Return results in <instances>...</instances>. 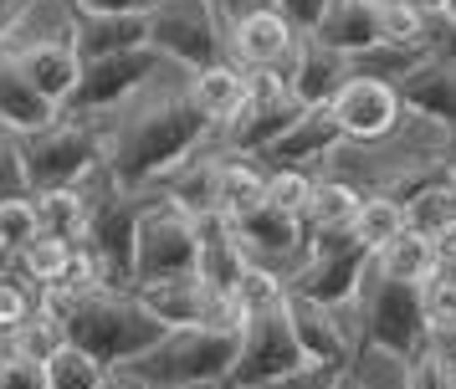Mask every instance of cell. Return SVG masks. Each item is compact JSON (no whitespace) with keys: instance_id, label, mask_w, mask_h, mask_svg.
Wrapping results in <instances>:
<instances>
[{"instance_id":"cell-1","label":"cell","mask_w":456,"mask_h":389,"mask_svg":"<svg viewBox=\"0 0 456 389\" xmlns=\"http://www.w3.org/2000/svg\"><path fill=\"white\" fill-rule=\"evenodd\" d=\"M206 134H210V118L195 108L190 87H180V93H154V98L139 102L118 123V134L108 143V180H113L118 195H139L149 180L180 169L200 149Z\"/></svg>"},{"instance_id":"cell-2","label":"cell","mask_w":456,"mask_h":389,"mask_svg":"<svg viewBox=\"0 0 456 389\" xmlns=\"http://www.w3.org/2000/svg\"><path fill=\"white\" fill-rule=\"evenodd\" d=\"M62 333L72 348L93 353L113 374L118 369H134L139 359H149L169 338V328L134 292H93V297H77L72 312L62 318Z\"/></svg>"},{"instance_id":"cell-3","label":"cell","mask_w":456,"mask_h":389,"mask_svg":"<svg viewBox=\"0 0 456 389\" xmlns=\"http://www.w3.org/2000/svg\"><path fill=\"white\" fill-rule=\"evenodd\" d=\"M359 318H364V344L400 359V364H415L431 348L426 287L395 282L385 271H370L364 287H359Z\"/></svg>"},{"instance_id":"cell-4","label":"cell","mask_w":456,"mask_h":389,"mask_svg":"<svg viewBox=\"0 0 456 389\" xmlns=\"http://www.w3.org/2000/svg\"><path fill=\"white\" fill-rule=\"evenodd\" d=\"M241 359V333L231 328H175L149 359L128 369L149 389H180V385H226Z\"/></svg>"},{"instance_id":"cell-5","label":"cell","mask_w":456,"mask_h":389,"mask_svg":"<svg viewBox=\"0 0 456 389\" xmlns=\"http://www.w3.org/2000/svg\"><path fill=\"white\" fill-rule=\"evenodd\" d=\"M16 159H21V174L37 195H57V190H77L98 169L103 143L87 123H57L46 134L16 139Z\"/></svg>"},{"instance_id":"cell-6","label":"cell","mask_w":456,"mask_h":389,"mask_svg":"<svg viewBox=\"0 0 456 389\" xmlns=\"http://www.w3.org/2000/svg\"><path fill=\"white\" fill-rule=\"evenodd\" d=\"M200 271V231L175 200H149L139 221V251H134V287L180 282Z\"/></svg>"},{"instance_id":"cell-7","label":"cell","mask_w":456,"mask_h":389,"mask_svg":"<svg viewBox=\"0 0 456 389\" xmlns=\"http://www.w3.org/2000/svg\"><path fill=\"white\" fill-rule=\"evenodd\" d=\"M149 31H154V52L190 72H210L226 61V41L210 0H159L149 11Z\"/></svg>"},{"instance_id":"cell-8","label":"cell","mask_w":456,"mask_h":389,"mask_svg":"<svg viewBox=\"0 0 456 389\" xmlns=\"http://www.w3.org/2000/svg\"><path fill=\"white\" fill-rule=\"evenodd\" d=\"M297 369H308L303 348H297V333H292L288 303L267 307V312H251L247 328H241V359L231 369L226 389H262L272 379H288Z\"/></svg>"},{"instance_id":"cell-9","label":"cell","mask_w":456,"mask_h":389,"mask_svg":"<svg viewBox=\"0 0 456 389\" xmlns=\"http://www.w3.org/2000/svg\"><path fill=\"white\" fill-rule=\"evenodd\" d=\"M144 210H149V200L118 195V190L103 195V200H93V210H87L83 246L103 266V292L134 287V251H139V221H144Z\"/></svg>"},{"instance_id":"cell-10","label":"cell","mask_w":456,"mask_h":389,"mask_svg":"<svg viewBox=\"0 0 456 389\" xmlns=\"http://www.w3.org/2000/svg\"><path fill=\"white\" fill-rule=\"evenodd\" d=\"M297 102H292L288 82L282 77H267V72H251V98L247 108L226 123V143L231 154L241 159V154H267L272 143L288 134L292 123H297Z\"/></svg>"},{"instance_id":"cell-11","label":"cell","mask_w":456,"mask_h":389,"mask_svg":"<svg viewBox=\"0 0 456 389\" xmlns=\"http://www.w3.org/2000/svg\"><path fill=\"white\" fill-rule=\"evenodd\" d=\"M165 57L144 46V52H124V57H103V61H83V82L72 93V108L77 113H103V108H118L128 93H139L149 77H159Z\"/></svg>"},{"instance_id":"cell-12","label":"cell","mask_w":456,"mask_h":389,"mask_svg":"<svg viewBox=\"0 0 456 389\" xmlns=\"http://www.w3.org/2000/svg\"><path fill=\"white\" fill-rule=\"evenodd\" d=\"M370 271H374L370 246H354V251H338V256H308V266H297L288 277V292L303 297V303L338 307L349 297H359V287H364Z\"/></svg>"},{"instance_id":"cell-13","label":"cell","mask_w":456,"mask_h":389,"mask_svg":"<svg viewBox=\"0 0 456 389\" xmlns=\"http://www.w3.org/2000/svg\"><path fill=\"white\" fill-rule=\"evenodd\" d=\"M400 108L420 113L426 123H436L446 139L456 143V57H426L411 72L395 77Z\"/></svg>"},{"instance_id":"cell-14","label":"cell","mask_w":456,"mask_h":389,"mask_svg":"<svg viewBox=\"0 0 456 389\" xmlns=\"http://www.w3.org/2000/svg\"><path fill=\"white\" fill-rule=\"evenodd\" d=\"M333 118L344 123V134L349 139H385L395 123H400V93H395V82L385 77H349V87L333 98Z\"/></svg>"},{"instance_id":"cell-15","label":"cell","mask_w":456,"mask_h":389,"mask_svg":"<svg viewBox=\"0 0 456 389\" xmlns=\"http://www.w3.org/2000/svg\"><path fill=\"white\" fill-rule=\"evenodd\" d=\"M349 57H338V52H329V46H318L313 36H303V46H297V57L288 61V72H282V82H288L292 102L308 113V108H333V98L349 87Z\"/></svg>"},{"instance_id":"cell-16","label":"cell","mask_w":456,"mask_h":389,"mask_svg":"<svg viewBox=\"0 0 456 389\" xmlns=\"http://www.w3.org/2000/svg\"><path fill=\"white\" fill-rule=\"evenodd\" d=\"M313 41L338 52V57L385 52V0H333V11L313 31Z\"/></svg>"},{"instance_id":"cell-17","label":"cell","mask_w":456,"mask_h":389,"mask_svg":"<svg viewBox=\"0 0 456 389\" xmlns=\"http://www.w3.org/2000/svg\"><path fill=\"white\" fill-rule=\"evenodd\" d=\"M297 46H303V36L282 20V11H272V16H251V20H241V26H231V52L241 57L247 72L282 77L288 61L297 57Z\"/></svg>"},{"instance_id":"cell-18","label":"cell","mask_w":456,"mask_h":389,"mask_svg":"<svg viewBox=\"0 0 456 389\" xmlns=\"http://www.w3.org/2000/svg\"><path fill=\"white\" fill-rule=\"evenodd\" d=\"M11 57L21 61V72L37 82L57 108H72V93H77V82H83V57H77L72 36L31 41V46H16Z\"/></svg>"},{"instance_id":"cell-19","label":"cell","mask_w":456,"mask_h":389,"mask_svg":"<svg viewBox=\"0 0 456 389\" xmlns=\"http://www.w3.org/2000/svg\"><path fill=\"white\" fill-rule=\"evenodd\" d=\"M195 231H200V271H195V277H200L216 297H236L241 277L251 271L247 246L236 241V225H231L226 215H200Z\"/></svg>"},{"instance_id":"cell-20","label":"cell","mask_w":456,"mask_h":389,"mask_svg":"<svg viewBox=\"0 0 456 389\" xmlns=\"http://www.w3.org/2000/svg\"><path fill=\"white\" fill-rule=\"evenodd\" d=\"M57 118H62V108L26 77L21 61L11 57V52H0V123L16 128V134L26 139V134H46V128H57Z\"/></svg>"},{"instance_id":"cell-21","label":"cell","mask_w":456,"mask_h":389,"mask_svg":"<svg viewBox=\"0 0 456 389\" xmlns=\"http://www.w3.org/2000/svg\"><path fill=\"white\" fill-rule=\"evenodd\" d=\"M344 139H349V134H344V123L333 118V108H308V113H297V123L267 149V159H272V169H308V164L329 159Z\"/></svg>"},{"instance_id":"cell-22","label":"cell","mask_w":456,"mask_h":389,"mask_svg":"<svg viewBox=\"0 0 456 389\" xmlns=\"http://www.w3.org/2000/svg\"><path fill=\"white\" fill-rule=\"evenodd\" d=\"M288 318H292V333H297V348H303L308 364L349 374V338H344V328L333 323V307L303 303V297L288 292Z\"/></svg>"},{"instance_id":"cell-23","label":"cell","mask_w":456,"mask_h":389,"mask_svg":"<svg viewBox=\"0 0 456 389\" xmlns=\"http://www.w3.org/2000/svg\"><path fill=\"white\" fill-rule=\"evenodd\" d=\"M72 46H77L83 61H103V57H124V52L154 46V31H149V16H83Z\"/></svg>"},{"instance_id":"cell-24","label":"cell","mask_w":456,"mask_h":389,"mask_svg":"<svg viewBox=\"0 0 456 389\" xmlns=\"http://www.w3.org/2000/svg\"><path fill=\"white\" fill-rule=\"evenodd\" d=\"M134 297L175 333V328H206L210 318V292L200 277H180V282H154V287H134Z\"/></svg>"},{"instance_id":"cell-25","label":"cell","mask_w":456,"mask_h":389,"mask_svg":"<svg viewBox=\"0 0 456 389\" xmlns=\"http://www.w3.org/2000/svg\"><path fill=\"white\" fill-rule=\"evenodd\" d=\"M190 98H195V108L210 123H231L251 98V72L247 67H226V61L210 67V72H195L190 77Z\"/></svg>"},{"instance_id":"cell-26","label":"cell","mask_w":456,"mask_h":389,"mask_svg":"<svg viewBox=\"0 0 456 389\" xmlns=\"http://www.w3.org/2000/svg\"><path fill=\"white\" fill-rule=\"evenodd\" d=\"M267 184L272 174H262L251 159H221V215L226 221H241L251 210H262L267 205Z\"/></svg>"},{"instance_id":"cell-27","label":"cell","mask_w":456,"mask_h":389,"mask_svg":"<svg viewBox=\"0 0 456 389\" xmlns=\"http://www.w3.org/2000/svg\"><path fill=\"white\" fill-rule=\"evenodd\" d=\"M436 246L431 236H420V231H405L400 241H390L379 256H374V271H385V277H395V282H415L426 287L436 277Z\"/></svg>"},{"instance_id":"cell-28","label":"cell","mask_w":456,"mask_h":389,"mask_svg":"<svg viewBox=\"0 0 456 389\" xmlns=\"http://www.w3.org/2000/svg\"><path fill=\"white\" fill-rule=\"evenodd\" d=\"M231 225H236V241L256 246L267 256H288L292 246L303 241V221H292V215L272 210V205H262V210H251V215H241V221H231Z\"/></svg>"},{"instance_id":"cell-29","label":"cell","mask_w":456,"mask_h":389,"mask_svg":"<svg viewBox=\"0 0 456 389\" xmlns=\"http://www.w3.org/2000/svg\"><path fill=\"white\" fill-rule=\"evenodd\" d=\"M87 210H93V200H87L83 190H57V195H37L42 236H52V241H67V246L83 241V231H87Z\"/></svg>"},{"instance_id":"cell-30","label":"cell","mask_w":456,"mask_h":389,"mask_svg":"<svg viewBox=\"0 0 456 389\" xmlns=\"http://www.w3.org/2000/svg\"><path fill=\"white\" fill-rule=\"evenodd\" d=\"M364 210V195L344 180H323L313 190V205H308V236L313 231H344V225L359 221Z\"/></svg>"},{"instance_id":"cell-31","label":"cell","mask_w":456,"mask_h":389,"mask_svg":"<svg viewBox=\"0 0 456 389\" xmlns=\"http://www.w3.org/2000/svg\"><path fill=\"white\" fill-rule=\"evenodd\" d=\"M42 374H46V389H103L113 379V369H103L93 353H83V348H72V344L57 348Z\"/></svg>"},{"instance_id":"cell-32","label":"cell","mask_w":456,"mask_h":389,"mask_svg":"<svg viewBox=\"0 0 456 389\" xmlns=\"http://www.w3.org/2000/svg\"><path fill=\"white\" fill-rule=\"evenodd\" d=\"M169 200L180 205L185 215H221V159L210 164H195V169H185L180 180H175V190H169Z\"/></svg>"},{"instance_id":"cell-33","label":"cell","mask_w":456,"mask_h":389,"mask_svg":"<svg viewBox=\"0 0 456 389\" xmlns=\"http://www.w3.org/2000/svg\"><path fill=\"white\" fill-rule=\"evenodd\" d=\"M354 231H359V241L379 256L390 241H400V236L411 231V225H405V205L385 200V195H370V200H364V210H359V221H354Z\"/></svg>"},{"instance_id":"cell-34","label":"cell","mask_w":456,"mask_h":389,"mask_svg":"<svg viewBox=\"0 0 456 389\" xmlns=\"http://www.w3.org/2000/svg\"><path fill=\"white\" fill-rule=\"evenodd\" d=\"M62 344H67L62 323H57V318H46L42 307H37V312L11 333V353H21V359H31V364H42V369H46V359H52Z\"/></svg>"},{"instance_id":"cell-35","label":"cell","mask_w":456,"mask_h":389,"mask_svg":"<svg viewBox=\"0 0 456 389\" xmlns=\"http://www.w3.org/2000/svg\"><path fill=\"white\" fill-rule=\"evenodd\" d=\"M313 190H318V180H313L308 169H272L267 205L272 210H282V215H292V221H303L308 205H313Z\"/></svg>"},{"instance_id":"cell-36","label":"cell","mask_w":456,"mask_h":389,"mask_svg":"<svg viewBox=\"0 0 456 389\" xmlns=\"http://www.w3.org/2000/svg\"><path fill=\"white\" fill-rule=\"evenodd\" d=\"M405 225L411 231H420V236H441V231H452L456 225V190L452 184H441V190H431V195H420L415 205H405Z\"/></svg>"},{"instance_id":"cell-37","label":"cell","mask_w":456,"mask_h":389,"mask_svg":"<svg viewBox=\"0 0 456 389\" xmlns=\"http://www.w3.org/2000/svg\"><path fill=\"white\" fill-rule=\"evenodd\" d=\"M72 251L77 246H67V241H52V236H37V241L21 251V277L26 282H42L52 287L57 277L67 271V262H72Z\"/></svg>"},{"instance_id":"cell-38","label":"cell","mask_w":456,"mask_h":389,"mask_svg":"<svg viewBox=\"0 0 456 389\" xmlns=\"http://www.w3.org/2000/svg\"><path fill=\"white\" fill-rule=\"evenodd\" d=\"M37 236H42L37 200H0V251H16L21 256Z\"/></svg>"},{"instance_id":"cell-39","label":"cell","mask_w":456,"mask_h":389,"mask_svg":"<svg viewBox=\"0 0 456 389\" xmlns=\"http://www.w3.org/2000/svg\"><path fill=\"white\" fill-rule=\"evenodd\" d=\"M236 303L251 312H267V307H282L288 303V282H277L272 271H262V266H251L247 277H241V287H236Z\"/></svg>"},{"instance_id":"cell-40","label":"cell","mask_w":456,"mask_h":389,"mask_svg":"<svg viewBox=\"0 0 456 389\" xmlns=\"http://www.w3.org/2000/svg\"><path fill=\"white\" fill-rule=\"evenodd\" d=\"M405 389H456L452 359H441L436 348H426L415 364H405Z\"/></svg>"},{"instance_id":"cell-41","label":"cell","mask_w":456,"mask_h":389,"mask_svg":"<svg viewBox=\"0 0 456 389\" xmlns=\"http://www.w3.org/2000/svg\"><path fill=\"white\" fill-rule=\"evenodd\" d=\"M37 307H42V303H31V292H26L21 282H5V277H0V333H5V338H11V333L37 312Z\"/></svg>"},{"instance_id":"cell-42","label":"cell","mask_w":456,"mask_h":389,"mask_svg":"<svg viewBox=\"0 0 456 389\" xmlns=\"http://www.w3.org/2000/svg\"><path fill=\"white\" fill-rule=\"evenodd\" d=\"M277 11H282V20H288L297 36H313L323 26V16L333 11V0H277Z\"/></svg>"},{"instance_id":"cell-43","label":"cell","mask_w":456,"mask_h":389,"mask_svg":"<svg viewBox=\"0 0 456 389\" xmlns=\"http://www.w3.org/2000/svg\"><path fill=\"white\" fill-rule=\"evenodd\" d=\"M0 389H46V374L42 364H31V359H21V353H0Z\"/></svg>"},{"instance_id":"cell-44","label":"cell","mask_w":456,"mask_h":389,"mask_svg":"<svg viewBox=\"0 0 456 389\" xmlns=\"http://www.w3.org/2000/svg\"><path fill=\"white\" fill-rule=\"evenodd\" d=\"M83 16H149L159 0H72Z\"/></svg>"},{"instance_id":"cell-45","label":"cell","mask_w":456,"mask_h":389,"mask_svg":"<svg viewBox=\"0 0 456 389\" xmlns=\"http://www.w3.org/2000/svg\"><path fill=\"white\" fill-rule=\"evenodd\" d=\"M333 379H338V369L308 364V369H297V374H288V379H272V385H262V389H333Z\"/></svg>"},{"instance_id":"cell-46","label":"cell","mask_w":456,"mask_h":389,"mask_svg":"<svg viewBox=\"0 0 456 389\" xmlns=\"http://www.w3.org/2000/svg\"><path fill=\"white\" fill-rule=\"evenodd\" d=\"M221 11H226L231 26H241V20H251V16H272L277 0H221Z\"/></svg>"},{"instance_id":"cell-47","label":"cell","mask_w":456,"mask_h":389,"mask_svg":"<svg viewBox=\"0 0 456 389\" xmlns=\"http://www.w3.org/2000/svg\"><path fill=\"white\" fill-rule=\"evenodd\" d=\"M431 246H436V262H441V266H456V225H452V231H441Z\"/></svg>"},{"instance_id":"cell-48","label":"cell","mask_w":456,"mask_h":389,"mask_svg":"<svg viewBox=\"0 0 456 389\" xmlns=\"http://www.w3.org/2000/svg\"><path fill=\"white\" fill-rule=\"evenodd\" d=\"M21 11H26V0H0V41L11 36V26L21 20Z\"/></svg>"},{"instance_id":"cell-49","label":"cell","mask_w":456,"mask_h":389,"mask_svg":"<svg viewBox=\"0 0 456 389\" xmlns=\"http://www.w3.org/2000/svg\"><path fill=\"white\" fill-rule=\"evenodd\" d=\"M103 389H149V385L139 379V374H128V369H118V374H113V379H108Z\"/></svg>"},{"instance_id":"cell-50","label":"cell","mask_w":456,"mask_h":389,"mask_svg":"<svg viewBox=\"0 0 456 389\" xmlns=\"http://www.w3.org/2000/svg\"><path fill=\"white\" fill-rule=\"evenodd\" d=\"M405 5H415L420 16H446V0H405Z\"/></svg>"},{"instance_id":"cell-51","label":"cell","mask_w":456,"mask_h":389,"mask_svg":"<svg viewBox=\"0 0 456 389\" xmlns=\"http://www.w3.org/2000/svg\"><path fill=\"white\" fill-rule=\"evenodd\" d=\"M441 159H446V174H452V190H456V143L446 149V154H441Z\"/></svg>"},{"instance_id":"cell-52","label":"cell","mask_w":456,"mask_h":389,"mask_svg":"<svg viewBox=\"0 0 456 389\" xmlns=\"http://www.w3.org/2000/svg\"><path fill=\"white\" fill-rule=\"evenodd\" d=\"M333 389H364V385H359L354 374H338V379H333Z\"/></svg>"},{"instance_id":"cell-53","label":"cell","mask_w":456,"mask_h":389,"mask_svg":"<svg viewBox=\"0 0 456 389\" xmlns=\"http://www.w3.org/2000/svg\"><path fill=\"white\" fill-rule=\"evenodd\" d=\"M446 20H452V26H456V0H446Z\"/></svg>"},{"instance_id":"cell-54","label":"cell","mask_w":456,"mask_h":389,"mask_svg":"<svg viewBox=\"0 0 456 389\" xmlns=\"http://www.w3.org/2000/svg\"><path fill=\"white\" fill-rule=\"evenodd\" d=\"M180 389H226V385H180Z\"/></svg>"}]
</instances>
